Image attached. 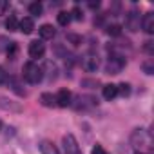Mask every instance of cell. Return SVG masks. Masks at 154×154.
I'll return each instance as SVG.
<instances>
[{
	"label": "cell",
	"instance_id": "1",
	"mask_svg": "<svg viewBox=\"0 0 154 154\" xmlns=\"http://www.w3.org/2000/svg\"><path fill=\"white\" fill-rule=\"evenodd\" d=\"M131 145L140 152V154H143V152H152V145H154V141H152V134H150V131H147V129H134L132 132H131Z\"/></svg>",
	"mask_w": 154,
	"mask_h": 154
},
{
	"label": "cell",
	"instance_id": "2",
	"mask_svg": "<svg viewBox=\"0 0 154 154\" xmlns=\"http://www.w3.org/2000/svg\"><path fill=\"white\" fill-rule=\"evenodd\" d=\"M22 72H24V80L27 84H31V85H36V84H40L44 80V67H40L35 62H27L24 65Z\"/></svg>",
	"mask_w": 154,
	"mask_h": 154
},
{
	"label": "cell",
	"instance_id": "3",
	"mask_svg": "<svg viewBox=\"0 0 154 154\" xmlns=\"http://www.w3.org/2000/svg\"><path fill=\"white\" fill-rule=\"evenodd\" d=\"M109 54H111V56H109V60H107V63H105V72H107V74H120L122 69H123L125 63H127L125 56L120 54V53H109Z\"/></svg>",
	"mask_w": 154,
	"mask_h": 154
},
{
	"label": "cell",
	"instance_id": "4",
	"mask_svg": "<svg viewBox=\"0 0 154 154\" xmlns=\"http://www.w3.org/2000/svg\"><path fill=\"white\" fill-rule=\"evenodd\" d=\"M62 145H63L65 154H82L80 143H78V140L74 138V134H65L62 138Z\"/></svg>",
	"mask_w": 154,
	"mask_h": 154
},
{
	"label": "cell",
	"instance_id": "5",
	"mask_svg": "<svg viewBox=\"0 0 154 154\" xmlns=\"http://www.w3.org/2000/svg\"><path fill=\"white\" fill-rule=\"evenodd\" d=\"M98 105V98L91 96V94H80L76 98V103H74V109L76 111H87V109H93Z\"/></svg>",
	"mask_w": 154,
	"mask_h": 154
},
{
	"label": "cell",
	"instance_id": "6",
	"mask_svg": "<svg viewBox=\"0 0 154 154\" xmlns=\"http://www.w3.org/2000/svg\"><path fill=\"white\" fill-rule=\"evenodd\" d=\"M82 69L85 71V72H96L98 71V67H100V60H98V56L94 54V53H87L84 58H82Z\"/></svg>",
	"mask_w": 154,
	"mask_h": 154
},
{
	"label": "cell",
	"instance_id": "7",
	"mask_svg": "<svg viewBox=\"0 0 154 154\" xmlns=\"http://www.w3.org/2000/svg\"><path fill=\"white\" fill-rule=\"evenodd\" d=\"M0 109H2V111H8V112H22V111H24V105H22L20 102H15L13 98L0 96Z\"/></svg>",
	"mask_w": 154,
	"mask_h": 154
},
{
	"label": "cell",
	"instance_id": "8",
	"mask_svg": "<svg viewBox=\"0 0 154 154\" xmlns=\"http://www.w3.org/2000/svg\"><path fill=\"white\" fill-rule=\"evenodd\" d=\"M125 27H127L131 33L140 31V15H138V11L131 9V11L125 15Z\"/></svg>",
	"mask_w": 154,
	"mask_h": 154
},
{
	"label": "cell",
	"instance_id": "9",
	"mask_svg": "<svg viewBox=\"0 0 154 154\" xmlns=\"http://www.w3.org/2000/svg\"><path fill=\"white\" fill-rule=\"evenodd\" d=\"M27 53H29V56H31L33 60H38V58H42V56L45 54V45H44L40 40H33V42L29 44V47H27Z\"/></svg>",
	"mask_w": 154,
	"mask_h": 154
},
{
	"label": "cell",
	"instance_id": "10",
	"mask_svg": "<svg viewBox=\"0 0 154 154\" xmlns=\"http://www.w3.org/2000/svg\"><path fill=\"white\" fill-rule=\"evenodd\" d=\"M54 102H56V105L58 107H69L71 103H72V94H71V91L69 89H60L58 93H56V96H54Z\"/></svg>",
	"mask_w": 154,
	"mask_h": 154
},
{
	"label": "cell",
	"instance_id": "11",
	"mask_svg": "<svg viewBox=\"0 0 154 154\" xmlns=\"http://www.w3.org/2000/svg\"><path fill=\"white\" fill-rule=\"evenodd\" d=\"M140 27H141L147 35H152V33H154V13H145L143 18L140 20Z\"/></svg>",
	"mask_w": 154,
	"mask_h": 154
},
{
	"label": "cell",
	"instance_id": "12",
	"mask_svg": "<svg viewBox=\"0 0 154 154\" xmlns=\"http://www.w3.org/2000/svg\"><path fill=\"white\" fill-rule=\"evenodd\" d=\"M18 31H22L24 35H31L35 31V20L31 17H24L20 22H18Z\"/></svg>",
	"mask_w": 154,
	"mask_h": 154
},
{
	"label": "cell",
	"instance_id": "13",
	"mask_svg": "<svg viewBox=\"0 0 154 154\" xmlns=\"http://www.w3.org/2000/svg\"><path fill=\"white\" fill-rule=\"evenodd\" d=\"M38 35H40L42 40H53L54 35H56V29H54L51 24H44V26L38 27Z\"/></svg>",
	"mask_w": 154,
	"mask_h": 154
},
{
	"label": "cell",
	"instance_id": "14",
	"mask_svg": "<svg viewBox=\"0 0 154 154\" xmlns=\"http://www.w3.org/2000/svg\"><path fill=\"white\" fill-rule=\"evenodd\" d=\"M38 149H40L42 154H60L58 147H56L53 141H49V140H42V141L38 143Z\"/></svg>",
	"mask_w": 154,
	"mask_h": 154
},
{
	"label": "cell",
	"instance_id": "15",
	"mask_svg": "<svg viewBox=\"0 0 154 154\" xmlns=\"http://www.w3.org/2000/svg\"><path fill=\"white\" fill-rule=\"evenodd\" d=\"M102 94H103V98H105L107 102L114 100V98L118 96V87H116V84H107V85H103V87H102Z\"/></svg>",
	"mask_w": 154,
	"mask_h": 154
},
{
	"label": "cell",
	"instance_id": "16",
	"mask_svg": "<svg viewBox=\"0 0 154 154\" xmlns=\"http://www.w3.org/2000/svg\"><path fill=\"white\" fill-rule=\"evenodd\" d=\"M18 18L15 17V15H9L8 18H6V29L9 31V33H13V31H18Z\"/></svg>",
	"mask_w": 154,
	"mask_h": 154
},
{
	"label": "cell",
	"instance_id": "17",
	"mask_svg": "<svg viewBox=\"0 0 154 154\" xmlns=\"http://www.w3.org/2000/svg\"><path fill=\"white\" fill-rule=\"evenodd\" d=\"M40 103H42L44 107H54V105H56L54 96H53L51 93H42V94H40Z\"/></svg>",
	"mask_w": 154,
	"mask_h": 154
},
{
	"label": "cell",
	"instance_id": "18",
	"mask_svg": "<svg viewBox=\"0 0 154 154\" xmlns=\"http://www.w3.org/2000/svg\"><path fill=\"white\" fill-rule=\"evenodd\" d=\"M67 42L71 44V45H74V47H80L82 44H84V38H82V35H76V33H67Z\"/></svg>",
	"mask_w": 154,
	"mask_h": 154
},
{
	"label": "cell",
	"instance_id": "19",
	"mask_svg": "<svg viewBox=\"0 0 154 154\" xmlns=\"http://www.w3.org/2000/svg\"><path fill=\"white\" fill-rule=\"evenodd\" d=\"M105 33L112 38H118V36H122V26L120 24H111V26L105 27Z\"/></svg>",
	"mask_w": 154,
	"mask_h": 154
},
{
	"label": "cell",
	"instance_id": "20",
	"mask_svg": "<svg viewBox=\"0 0 154 154\" xmlns=\"http://www.w3.org/2000/svg\"><path fill=\"white\" fill-rule=\"evenodd\" d=\"M9 87L18 94V96H27V93H26V89H20L22 85H20V82L17 80V78H9Z\"/></svg>",
	"mask_w": 154,
	"mask_h": 154
},
{
	"label": "cell",
	"instance_id": "21",
	"mask_svg": "<svg viewBox=\"0 0 154 154\" xmlns=\"http://www.w3.org/2000/svg\"><path fill=\"white\" fill-rule=\"evenodd\" d=\"M29 15H33V17H42V13H44V6L40 4V2H33V4H29Z\"/></svg>",
	"mask_w": 154,
	"mask_h": 154
},
{
	"label": "cell",
	"instance_id": "22",
	"mask_svg": "<svg viewBox=\"0 0 154 154\" xmlns=\"http://www.w3.org/2000/svg\"><path fill=\"white\" fill-rule=\"evenodd\" d=\"M56 22L60 24V26H69V22H71V15H69V11H60L58 15H56Z\"/></svg>",
	"mask_w": 154,
	"mask_h": 154
},
{
	"label": "cell",
	"instance_id": "23",
	"mask_svg": "<svg viewBox=\"0 0 154 154\" xmlns=\"http://www.w3.org/2000/svg\"><path fill=\"white\" fill-rule=\"evenodd\" d=\"M6 53H8V58L15 60L17 58V53H18V44L17 42H9V45L6 47Z\"/></svg>",
	"mask_w": 154,
	"mask_h": 154
},
{
	"label": "cell",
	"instance_id": "24",
	"mask_svg": "<svg viewBox=\"0 0 154 154\" xmlns=\"http://www.w3.org/2000/svg\"><path fill=\"white\" fill-rule=\"evenodd\" d=\"M45 69L49 71V72H47L49 78H51V80H56V76H58V74H56V72H58L56 63H54V62H45Z\"/></svg>",
	"mask_w": 154,
	"mask_h": 154
},
{
	"label": "cell",
	"instance_id": "25",
	"mask_svg": "<svg viewBox=\"0 0 154 154\" xmlns=\"http://www.w3.org/2000/svg\"><path fill=\"white\" fill-rule=\"evenodd\" d=\"M141 69H143V72L145 74H154V60L152 58H149V60H145L143 63H141Z\"/></svg>",
	"mask_w": 154,
	"mask_h": 154
},
{
	"label": "cell",
	"instance_id": "26",
	"mask_svg": "<svg viewBox=\"0 0 154 154\" xmlns=\"http://www.w3.org/2000/svg\"><path fill=\"white\" fill-rule=\"evenodd\" d=\"M116 87H118V94H122V96H129V94H131V84L122 82V84H118Z\"/></svg>",
	"mask_w": 154,
	"mask_h": 154
},
{
	"label": "cell",
	"instance_id": "27",
	"mask_svg": "<svg viewBox=\"0 0 154 154\" xmlns=\"http://www.w3.org/2000/svg\"><path fill=\"white\" fill-rule=\"evenodd\" d=\"M69 15H71V20H72V18H74V20H84V13H82V9H80L78 6H74L72 11H69Z\"/></svg>",
	"mask_w": 154,
	"mask_h": 154
},
{
	"label": "cell",
	"instance_id": "28",
	"mask_svg": "<svg viewBox=\"0 0 154 154\" xmlns=\"http://www.w3.org/2000/svg\"><path fill=\"white\" fill-rule=\"evenodd\" d=\"M98 85H100V82H98V80H94V78H84V80H82V87L94 89V87H98Z\"/></svg>",
	"mask_w": 154,
	"mask_h": 154
},
{
	"label": "cell",
	"instance_id": "29",
	"mask_svg": "<svg viewBox=\"0 0 154 154\" xmlns=\"http://www.w3.org/2000/svg\"><path fill=\"white\" fill-rule=\"evenodd\" d=\"M143 51L147 53V54H154V42L152 40H147V42H143Z\"/></svg>",
	"mask_w": 154,
	"mask_h": 154
},
{
	"label": "cell",
	"instance_id": "30",
	"mask_svg": "<svg viewBox=\"0 0 154 154\" xmlns=\"http://www.w3.org/2000/svg\"><path fill=\"white\" fill-rule=\"evenodd\" d=\"M91 154H109L107 150H105V147L103 145H100V143H96L93 149H91Z\"/></svg>",
	"mask_w": 154,
	"mask_h": 154
},
{
	"label": "cell",
	"instance_id": "31",
	"mask_svg": "<svg viewBox=\"0 0 154 154\" xmlns=\"http://www.w3.org/2000/svg\"><path fill=\"white\" fill-rule=\"evenodd\" d=\"M8 9H9V2H6V0H0V17L6 15Z\"/></svg>",
	"mask_w": 154,
	"mask_h": 154
},
{
	"label": "cell",
	"instance_id": "32",
	"mask_svg": "<svg viewBox=\"0 0 154 154\" xmlns=\"http://www.w3.org/2000/svg\"><path fill=\"white\" fill-rule=\"evenodd\" d=\"M4 82H8V72H6V69L0 65V85H2Z\"/></svg>",
	"mask_w": 154,
	"mask_h": 154
},
{
	"label": "cell",
	"instance_id": "33",
	"mask_svg": "<svg viewBox=\"0 0 154 154\" xmlns=\"http://www.w3.org/2000/svg\"><path fill=\"white\" fill-rule=\"evenodd\" d=\"M89 8H93V9L96 8V9H98V8H100V2H89Z\"/></svg>",
	"mask_w": 154,
	"mask_h": 154
},
{
	"label": "cell",
	"instance_id": "34",
	"mask_svg": "<svg viewBox=\"0 0 154 154\" xmlns=\"http://www.w3.org/2000/svg\"><path fill=\"white\" fill-rule=\"evenodd\" d=\"M2 127H4V123H2V122H0V131H2Z\"/></svg>",
	"mask_w": 154,
	"mask_h": 154
},
{
	"label": "cell",
	"instance_id": "35",
	"mask_svg": "<svg viewBox=\"0 0 154 154\" xmlns=\"http://www.w3.org/2000/svg\"><path fill=\"white\" fill-rule=\"evenodd\" d=\"M136 154H140V152H136Z\"/></svg>",
	"mask_w": 154,
	"mask_h": 154
}]
</instances>
